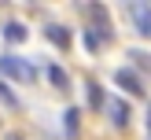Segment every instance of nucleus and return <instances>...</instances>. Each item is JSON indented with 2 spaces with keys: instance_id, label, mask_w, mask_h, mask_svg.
<instances>
[{
  "instance_id": "0eeeda50",
  "label": "nucleus",
  "mask_w": 151,
  "mask_h": 140,
  "mask_svg": "<svg viewBox=\"0 0 151 140\" xmlns=\"http://www.w3.org/2000/svg\"><path fill=\"white\" fill-rule=\"evenodd\" d=\"M48 81H52L55 88H66V74L59 70V66H48Z\"/></svg>"
},
{
  "instance_id": "4468645a",
  "label": "nucleus",
  "mask_w": 151,
  "mask_h": 140,
  "mask_svg": "<svg viewBox=\"0 0 151 140\" xmlns=\"http://www.w3.org/2000/svg\"><path fill=\"white\" fill-rule=\"evenodd\" d=\"M7 140H22V136H7Z\"/></svg>"
},
{
  "instance_id": "423d86ee",
  "label": "nucleus",
  "mask_w": 151,
  "mask_h": 140,
  "mask_svg": "<svg viewBox=\"0 0 151 140\" xmlns=\"http://www.w3.org/2000/svg\"><path fill=\"white\" fill-rule=\"evenodd\" d=\"M4 37H7V41H15V44L26 41V26H22V22H7V26H4Z\"/></svg>"
},
{
  "instance_id": "f03ea898",
  "label": "nucleus",
  "mask_w": 151,
  "mask_h": 140,
  "mask_svg": "<svg viewBox=\"0 0 151 140\" xmlns=\"http://www.w3.org/2000/svg\"><path fill=\"white\" fill-rule=\"evenodd\" d=\"M125 15L133 19V29H137L140 37H151V4L133 0V4H125Z\"/></svg>"
},
{
  "instance_id": "20e7f679",
  "label": "nucleus",
  "mask_w": 151,
  "mask_h": 140,
  "mask_svg": "<svg viewBox=\"0 0 151 140\" xmlns=\"http://www.w3.org/2000/svg\"><path fill=\"white\" fill-rule=\"evenodd\" d=\"M103 107H107L111 122H114L118 129H125V125H129V107H125L122 100H114V96H107V100H103Z\"/></svg>"
},
{
  "instance_id": "39448f33",
  "label": "nucleus",
  "mask_w": 151,
  "mask_h": 140,
  "mask_svg": "<svg viewBox=\"0 0 151 140\" xmlns=\"http://www.w3.org/2000/svg\"><path fill=\"white\" fill-rule=\"evenodd\" d=\"M44 37H48L55 48H66L70 44V33H66V26H59V22H52V26H44Z\"/></svg>"
},
{
  "instance_id": "ddd939ff",
  "label": "nucleus",
  "mask_w": 151,
  "mask_h": 140,
  "mask_svg": "<svg viewBox=\"0 0 151 140\" xmlns=\"http://www.w3.org/2000/svg\"><path fill=\"white\" fill-rule=\"evenodd\" d=\"M147 136H151V103H147Z\"/></svg>"
},
{
  "instance_id": "9d476101",
  "label": "nucleus",
  "mask_w": 151,
  "mask_h": 140,
  "mask_svg": "<svg viewBox=\"0 0 151 140\" xmlns=\"http://www.w3.org/2000/svg\"><path fill=\"white\" fill-rule=\"evenodd\" d=\"M63 118H66V133H78V107H70Z\"/></svg>"
},
{
  "instance_id": "7ed1b4c3",
  "label": "nucleus",
  "mask_w": 151,
  "mask_h": 140,
  "mask_svg": "<svg viewBox=\"0 0 151 140\" xmlns=\"http://www.w3.org/2000/svg\"><path fill=\"white\" fill-rule=\"evenodd\" d=\"M114 81H118L129 96H144V81H140V74H133L129 66H122V70L114 74Z\"/></svg>"
},
{
  "instance_id": "1a4fd4ad",
  "label": "nucleus",
  "mask_w": 151,
  "mask_h": 140,
  "mask_svg": "<svg viewBox=\"0 0 151 140\" xmlns=\"http://www.w3.org/2000/svg\"><path fill=\"white\" fill-rule=\"evenodd\" d=\"M85 48L88 52H100V33H96V29H85Z\"/></svg>"
},
{
  "instance_id": "f8f14e48",
  "label": "nucleus",
  "mask_w": 151,
  "mask_h": 140,
  "mask_svg": "<svg viewBox=\"0 0 151 140\" xmlns=\"http://www.w3.org/2000/svg\"><path fill=\"white\" fill-rule=\"evenodd\" d=\"M0 100H4V103H7V107H15V96H11V92H7V85H0Z\"/></svg>"
},
{
  "instance_id": "6e6552de",
  "label": "nucleus",
  "mask_w": 151,
  "mask_h": 140,
  "mask_svg": "<svg viewBox=\"0 0 151 140\" xmlns=\"http://www.w3.org/2000/svg\"><path fill=\"white\" fill-rule=\"evenodd\" d=\"M103 100H107V96H103V92H100V85H88V103H92V107H96V111H100V107H103Z\"/></svg>"
},
{
  "instance_id": "9b49d317",
  "label": "nucleus",
  "mask_w": 151,
  "mask_h": 140,
  "mask_svg": "<svg viewBox=\"0 0 151 140\" xmlns=\"http://www.w3.org/2000/svg\"><path fill=\"white\" fill-rule=\"evenodd\" d=\"M129 59H137L140 66H151V55H147V52H129Z\"/></svg>"
},
{
  "instance_id": "f257e3e1",
  "label": "nucleus",
  "mask_w": 151,
  "mask_h": 140,
  "mask_svg": "<svg viewBox=\"0 0 151 140\" xmlns=\"http://www.w3.org/2000/svg\"><path fill=\"white\" fill-rule=\"evenodd\" d=\"M0 74L4 78H15V81H33L37 78L29 59H22V55H0Z\"/></svg>"
}]
</instances>
